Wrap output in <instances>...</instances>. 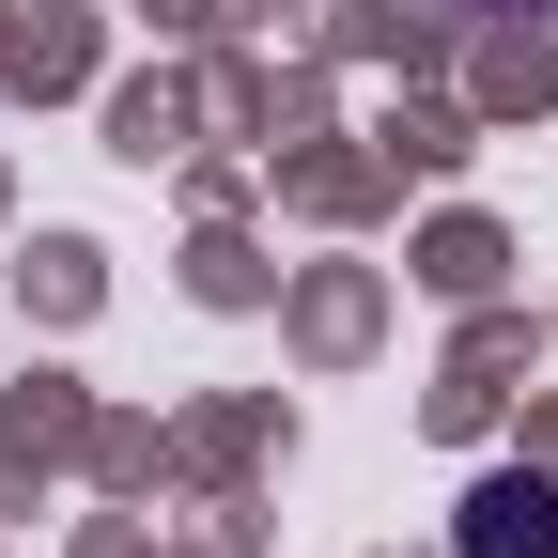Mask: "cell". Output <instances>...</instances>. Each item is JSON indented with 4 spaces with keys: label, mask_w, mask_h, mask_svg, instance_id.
Instances as JSON below:
<instances>
[{
    "label": "cell",
    "mask_w": 558,
    "mask_h": 558,
    "mask_svg": "<svg viewBox=\"0 0 558 558\" xmlns=\"http://www.w3.org/2000/svg\"><path fill=\"white\" fill-rule=\"evenodd\" d=\"M465 558H558V512L527 497V481H497V497L465 512Z\"/></svg>",
    "instance_id": "cell-1"
}]
</instances>
